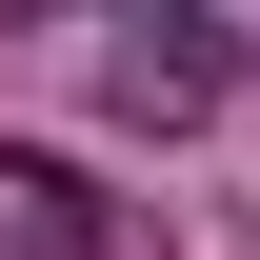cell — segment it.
I'll return each mask as SVG.
<instances>
[{
	"label": "cell",
	"mask_w": 260,
	"mask_h": 260,
	"mask_svg": "<svg viewBox=\"0 0 260 260\" xmlns=\"http://www.w3.org/2000/svg\"><path fill=\"white\" fill-rule=\"evenodd\" d=\"M100 100H120L140 140H180V120L240 100V40H220V20H120V40H100Z\"/></svg>",
	"instance_id": "cell-1"
}]
</instances>
